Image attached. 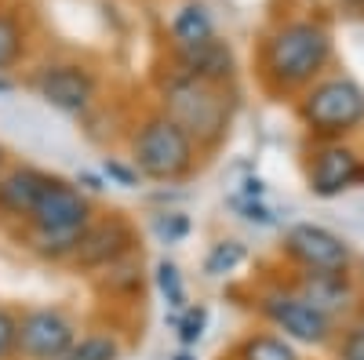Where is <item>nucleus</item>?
Wrapping results in <instances>:
<instances>
[{
  "label": "nucleus",
  "instance_id": "24",
  "mask_svg": "<svg viewBox=\"0 0 364 360\" xmlns=\"http://www.w3.org/2000/svg\"><path fill=\"white\" fill-rule=\"evenodd\" d=\"M102 175L109 178V182L124 186V190H135L139 178H142L135 164H124V160H117V157H106V160H102Z\"/></svg>",
  "mask_w": 364,
  "mask_h": 360
},
{
  "label": "nucleus",
  "instance_id": "15",
  "mask_svg": "<svg viewBox=\"0 0 364 360\" xmlns=\"http://www.w3.org/2000/svg\"><path fill=\"white\" fill-rule=\"evenodd\" d=\"M171 33V51H190V48H200L208 40L219 37L215 29V18H211V11L200 4V0H190V4H182L168 26Z\"/></svg>",
  "mask_w": 364,
  "mask_h": 360
},
{
  "label": "nucleus",
  "instance_id": "8",
  "mask_svg": "<svg viewBox=\"0 0 364 360\" xmlns=\"http://www.w3.org/2000/svg\"><path fill=\"white\" fill-rule=\"evenodd\" d=\"M80 339L73 317L55 306H37L18 317V353L26 360H63Z\"/></svg>",
  "mask_w": 364,
  "mask_h": 360
},
{
  "label": "nucleus",
  "instance_id": "18",
  "mask_svg": "<svg viewBox=\"0 0 364 360\" xmlns=\"http://www.w3.org/2000/svg\"><path fill=\"white\" fill-rule=\"evenodd\" d=\"M63 360H120V346L113 335H80Z\"/></svg>",
  "mask_w": 364,
  "mask_h": 360
},
{
  "label": "nucleus",
  "instance_id": "28",
  "mask_svg": "<svg viewBox=\"0 0 364 360\" xmlns=\"http://www.w3.org/2000/svg\"><path fill=\"white\" fill-rule=\"evenodd\" d=\"M4 92H11V80H4V77H0V95H4Z\"/></svg>",
  "mask_w": 364,
  "mask_h": 360
},
{
  "label": "nucleus",
  "instance_id": "27",
  "mask_svg": "<svg viewBox=\"0 0 364 360\" xmlns=\"http://www.w3.org/2000/svg\"><path fill=\"white\" fill-rule=\"evenodd\" d=\"M77 182H84L87 190H95V193L102 190V182H99V178H95V175H91V171H80V175H77Z\"/></svg>",
  "mask_w": 364,
  "mask_h": 360
},
{
  "label": "nucleus",
  "instance_id": "9",
  "mask_svg": "<svg viewBox=\"0 0 364 360\" xmlns=\"http://www.w3.org/2000/svg\"><path fill=\"white\" fill-rule=\"evenodd\" d=\"M284 251L302 269H324V273H346L353 262V251L346 240L339 233H331L328 226H317V222L291 226L284 236Z\"/></svg>",
  "mask_w": 364,
  "mask_h": 360
},
{
  "label": "nucleus",
  "instance_id": "4",
  "mask_svg": "<svg viewBox=\"0 0 364 360\" xmlns=\"http://www.w3.org/2000/svg\"><path fill=\"white\" fill-rule=\"evenodd\" d=\"M193 160L197 142L164 113L142 120V128L132 138V164L139 168V175L154 178V182H175L193 168Z\"/></svg>",
  "mask_w": 364,
  "mask_h": 360
},
{
  "label": "nucleus",
  "instance_id": "14",
  "mask_svg": "<svg viewBox=\"0 0 364 360\" xmlns=\"http://www.w3.org/2000/svg\"><path fill=\"white\" fill-rule=\"evenodd\" d=\"M175 66H178L182 73L197 77V80H208V84L226 87V84L233 80V73H237V58H233L230 44L215 37V40H208V44H200V48L175 51Z\"/></svg>",
  "mask_w": 364,
  "mask_h": 360
},
{
  "label": "nucleus",
  "instance_id": "23",
  "mask_svg": "<svg viewBox=\"0 0 364 360\" xmlns=\"http://www.w3.org/2000/svg\"><path fill=\"white\" fill-rule=\"evenodd\" d=\"M154 233L164 240V244H175V240H182L190 233V219L186 215H178V212H164V215H157V222H154Z\"/></svg>",
  "mask_w": 364,
  "mask_h": 360
},
{
  "label": "nucleus",
  "instance_id": "10",
  "mask_svg": "<svg viewBox=\"0 0 364 360\" xmlns=\"http://www.w3.org/2000/svg\"><path fill=\"white\" fill-rule=\"evenodd\" d=\"M132 248H135L132 226L120 215H109L102 222L87 226V233L80 236V244H77V255L70 262L80 266V269H113L124 255H132Z\"/></svg>",
  "mask_w": 364,
  "mask_h": 360
},
{
  "label": "nucleus",
  "instance_id": "6",
  "mask_svg": "<svg viewBox=\"0 0 364 360\" xmlns=\"http://www.w3.org/2000/svg\"><path fill=\"white\" fill-rule=\"evenodd\" d=\"M29 84H33L37 99H44L51 109L66 113V116L87 113V106L95 102V92H99L95 73L84 62H70V58H63V62H44L29 77Z\"/></svg>",
  "mask_w": 364,
  "mask_h": 360
},
{
  "label": "nucleus",
  "instance_id": "22",
  "mask_svg": "<svg viewBox=\"0 0 364 360\" xmlns=\"http://www.w3.org/2000/svg\"><path fill=\"white\" fill-rule=\"evenodd\" d=\"M18 353V317L0 306V360H11Z\"/></svg>",
  "mask_w": 364,
  "mask_h": 360
},
{
  "label": "nucleus",
  "instance_id": "16",
  "mask_svg": "<svg viewBox=\"0 0 364 360\" xmlns=\"http://www.w3.org/2000/svg\"><path fill=\"white\" fill-rule=\"evenodd\" d=\"M26 48H29V29H26V22H22L11 8H0V77L22 62Z\"/></svg>",
  "mask_w": 364,
  "mask_h": 360
},
{
  "label": "nucleus",
  "instance_id": "29",
  "mask_svg": "<svg viewBox=\"0 0 364 360\" xmlns=\"http://www.w3.org/2000/svg\"><path fill=\"white\" fill-rule=\"evenodd\" d=\"M171 360H193V356H190V353H175Z\"/></svg>",
  "mask_w": 364,
  "mask_h": 360
},
{
  "label": "nucleus",
  "instance_id": "11",
  "mask_svg": "<svg viewBox=\"0 0 364 360\" xmlns=\"http://www.w3.org/2000/svg\"><path fill=\"white\" fill-rule=\"evenodd\" d=\"M360 175H364L360 171V157L353 153L350 146H343L339 138H331V142H324L317 149L314 160H310V190L328 200V197H339L350 186H357Z\"/></svg>",
  "mask_w": 364,
  "mask_h": 360
},
{
  "label": "nucleus",
  "instance_id": "7",
  "mask_svg": "<svg viewBox=\"0 0 364 360\" xmlns=\"http://www.w3.org/2000/svg\"><path fill=\"white\" fill-rule=\"evenodd\" d=\"M259 310L262 317L284 332L288 342H302V346H324L331 335H336V320H328L324 313H317L306 298L284 291V288H273L259 298Z\"/></svg>",
  "mask_w": 364,
  "mask_h": 360
},
{
  "label": "nucleus",
  "instance_id": "30",
  "mask_svg": "<svg viewBox=\"0 0 364 360\" xmlns=\"http://www.w3.org/2000/svg\"><path fill=\"white\" fill-rule=\"evenodd\" d=\"M0 175H4V146H0Z\"/></svg>",
  "mask_w": 364,
  "mask_h": 360
},
{
  "label": "nucleus",
  "instance_id": "5",
  "mask_svg": "<svg viewBox=\"0 0 364 360\" xmlns=\"http://www.w3.org/2000/svg\"><path fill=\"white\" fill-rule=\"evenodd\" d=\"M299 116L321 138H343L364 124V87L350 77H324L306 87Z\"/></svg>",
  "mask_w": 364,
  "mask_h": 360
},
{
  "label": "nucleus",
  "instance_id": "1",
  "mask_svg": "<svg viewBox=\"0 0 364 360\" xmlns=\"http://www.w3.org/2000/svg\"><path fill=\"white\" fill-rule=\"evenodd\" d=\"M331 62V33L314 18L281 22L262 44V77L273 92H306Z\"/></svg>",
  "mask_w": 364,
  "mask_h": 360
},
{
  "label": "nucleus",
  "instance_id": "13",
  "mask_svg": "<svg viewBox=\"0 0 364 360\" xmlns=\"http://www.w3.org/2000/svg\"><path fill=\"white\" fill-rule=\"evenodd\" d=\"M44 186H48V171H37V168L4 171V175H0V215L29 222V215H33V207H37Z\"/></svg>",
  "mask_w": 364,
  "mask_h": 360
},
{
  "label": "nucleus",
  "instance_id": "2",
  "mask_svg": "<svg viewBox=\"0 0 364 360\" xmlns=\"http://www.w3.org/2000/svg\"><path fill=\"white\" fill-rule=\"evenodd\" d=\"M91 200L80 186L66 182L58 175H48V186L29 215V248H33L41 258L51 262H70L77 255L80 236L87 233L91 219Z\"/></svg>",
  "mask_w": 364,
  "mask_h": 360
},
{
  "label": "nucleus",
  "instance_id": "21",
  "mask_svg": "<svg viewBox=\"0 0 364 360\" xmlns=\"http://www.w3.org/2000/svg\"><path fill=\"white\" fill-rule=\"evenodd\" d=\"M204 327H208V310L204 306H186V310H182V317H178V339L186 346L200 342Z\"/></svg>",
  "mask_w": 364,
  "mask_h": 360
},
{
  "label": "nucleus",
  "instance_id": "12",
  "mask_svg": "<svg viewBox=\"0 0 364 360\" xmlns=\"http://www.w3.org/2000/svg\"><path fill=\"white\" fill-rule=\"evenodd\" d=\"M295 295H302L306 302L324 313L328 320L346 317L357 302V284L350 273H324V269H302L295 277Z\"/></svg>",
  "mask_w": 364,
  "mask_h": 360
},
{
  "label": "nucleus",
  "instance_id": "26",
  "mask_svg": "<svg viewBox=\"0 0 364 360\" xmlns=\"http://www.w3.org/2000/svg\"><path fill=\"white\" fill-rule=\"evenodd\" d=\"M343 360H364V327H353L343 339Z\"/></svg>",
  "mask_w": 364,
  "mask_h": 360
},
{
  "label": "nucleus",
  "instance_id": "3",
  "mask_svg": "<svg viewBox=\"0 0 364 360\" xmlns=\"http://www.w3.org/2000/svg\"><path fill=\"white\" fill-rule=\"evenodd\" d=\"M161 113L171 116L197 146H219L230 131L233 102L226 87L197 80L182 70H171L161 84Z\"/></svg>",
  "mask_w": 364,
  "mask_h": 360
},
{
  "label": "nucleus",
  "instance_id": "17",
  "mask_svg": "<svg viewBox=\"0 0 364 360\" xmlns=\"http://www.w3.org/2000/svg\"><path fill=\"white\" fill-rule=\"evenodd\" d=\"M237 360H299L295 346L288 339H277V335H252L240 342L237 349Z\"/></svg>",
  "mask_w": 364,
  "mask_h": 360
},
{
  "label": "nucleus",
  "instance_id": "25",
  "mask_svg": "<svg viewBox=\"0 0 364 360\" xmlns=\"http://www.w3.org/2000/svg\"><path fill=\"white\" fill-rule=\"evenodd\" d=\"M233 207L248 222H255V226H273V222H277V219H273V212L262 204V197H233Z\"/></svg>",
  "mask_w": 364,
  "mask_h": 360
},
{
  "label": "nucleus",
  "instance_id": "19",
  "mask_svg": "<svg viewBox=\"0 0 364 360\" xmlns=\"http://www.w3.org/2000/svg\"><path fill=\"white\" fill-rule=\"evenodd\" d=\"M245 244L240 240H223V244H215L208 251V258H204V273L208 277H226V273H233V269L245 262Z\"/></svg>",
  "mask_w": 364,
  "mask_h": 360
},
{
  "label": "nucleus",
  "instance_id": "20",
  "mask_svg": "<svg viewBox=\"0 0 364 360\" xmlns=\"http://www.w3.org/2000/svg\"><path fill=\"white\" fill-rule=\"evenodd\" d=\"M157 288L171 310H186V284H182V273L175 262H168V258L157 262Z\"/></svg>",
  "mask_w": 364,
  "mask_h": 360
}]
</instances>
